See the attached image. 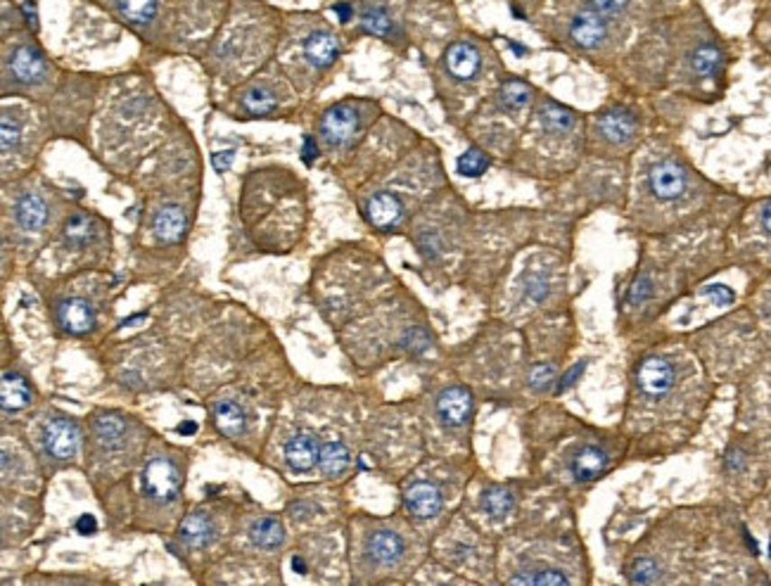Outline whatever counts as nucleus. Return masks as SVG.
<instances>
[{
  "instance_id": "ddd939ff",
  "label": "nucleus",
  "mask_w": 771,
  "mask_h": 586,
  "mask_svg": "<svg viewBox=\"0 0 771 586\" xmlns=\"http://www.w3.org/2000/svg\"><path fill=\"white\" fill-rule=\"evenodd\" d=\"M404 541L402 536L389 532V529H380L376 535H370L368 539V555L380 565H392L402 558Z\"/></svg>"
},
{
  "instance_id": "4be33fe9",
  "label": "nucleus",
  "mask_w": 771,
  "mask_h": 586,
  "mask_svg": "<svg viewBox=\"0 0 771 586\" xmlns=\"http://www.w3.org/2000/svg\"><path fill=\"white\" fill-rule=\"evenodd\" d=\"M178 535H181V539L186 541L188 546H204V544H209V539L214 536V525H212V520H209L204 513H190L188 518L181 522Z\"/></svg>"
},
{
  "instance_id": "f704fd0d",
  "label": "nucleus",
  "mask_w": 771,
  "mask_h": 586,
  "mask_svg": "<svg viewBox=\"0 0 771 586\" xmlns=\"http://www.w3.org/2000/svg\"><path fill=\"white\" fill-rule=\"evenodd\" d=\"M512 584H567V577L558 570H539L537 574H520L512 577Z\"/></svg>"
},
{
  "instance_id": "cd10ccee",
  "label": "nucleus",
  "mask_w": 771,
  "mask_h": 586,
  "mask_svg": "<svg viewBox=\"0 0 771 586\" xmlns=\"http://www.w3.org/2000/svg\"><path fill=\"white\" fill-rule=\"evenodd\" d=\"M119 13L133 24H145L155 17L157 0H117Z\"/></svg>"
},
{
  "instance_id": "c85d7f7f",
  "label": "nucleus",
  "mask_w": 771,
  "mask_h": 586,
  "mask_svg": "<svg viewBox=\"0 0 771 586\" xmlns=\"http://www.w3.org/2000/svg\"><path fill=\"white\" fill-rule=\"evenodd\" d=\"M93 238H95V229H93V223L88 221L86 216L77 214L67 221L65 240L69 242V245H74V248H84V245H88Z\"/></svg>"
},
{
  "instance_id": "79ce46f5",
  "label": "nucleus",
  "mask_w": 771,
  "mask_h": 586,
  "mask_svg": "<svg viewBox=\"0 0 771 586\" xmlns=\"http://www.w3.org/2000/svg\"><path fill=\"white\" fill-rule=\"evenodd\" d=\"M703 294H707V297H714V300H717V304H731L733 302V293L724 285L705 287V290H703Z\"/></svg>"
},
{
  "instance_id": "c9c22d12",
  "label": "nucleus",
  "mask_w": 771,
  "mask_h": 586,
  "mask_svg": "<svg viewBox=\"0 0 771 586\" xmlns=\"http://www.w3.org/2000/svg\"><path fill=\"white\" fill-rule=\"evenodd\" d=\"M20 138H22L20 124L5 114V117H3V126H0V145H3V152H5V155L7 152H13L14 148L20 145Z\"/></svg>"
},
{
  "instance_id": "2f4dec72",
  "label": "nucleus",
  "mask_w": 771,
  "mask_h": 586,
  "mask_svg": "<svg viewBox=\"0 0 771 586\" xmlns=\"http://www.w3.org/2000/svg\"><path fill=\"white\" fill-rule=\"evenodd\" d=\"M486 167H489V159H486L485 152L477 150V148H470V150L463 152V155L458 157V171L463 174V176H470V178L482 176V174L486 171Z\"/></svg>"
},
{
  "instance_id": "7ed1b4c3",
  "label": "nucleus",
  "mask_w": 771,
  "mask_h": 586,
  "mask_svg": "<svg viewBox=\"0 0 771 586\" xmlns=\"http://www.w3.org/2000/svg\"><path fill=\"white\" fill-rule=\"evenodd\" d=\"M437 413L449 428H460L473 413V394L466 387H449L437 399Z\"/></svg>"
},
{
  "instance_id": "2eb2a0df",
  "label": "nucleus",
  "mask_w": 771,
  "mask_h": 586,
  "mask_svg": "<svg viewBox=\"0 0 771 586\" xmlns=\"http://www.w3.org/2000/svg\"><path fill=\"white\" fill-rule=\"evenodd\" d=\"M155 235L164 242L181 240L186 233V214L178 204H167L155 214Z\"/></svg>"
},
{
  "instance_id": "b1692460",
  "label": "nucleus",
  "mask_w": 771,
  "mask_h": 586,
  "mask_svg": "<svg viewBox=\"0 0 771 586\" xmlns=\"http://www.w3.org/2000/svg\"><path fill=\"white\" fill-rule=\"evenodd\" d=\"M349 463H351V454L342 442H325L323 446H321L318 465H321V470H323L325 475H331V477L340 475V473H344V470L349 468Z\"/></svg>"
},
{
  "instance_id": "aec40b11",
  "label": "nucleus",
  "mask_w": 771,
  "mask_h": 586,
  "mask_svg": "<svg viewBox=\"0 0 771 586\" xmlns=\"http://www.w3.org/2000/svg\"><path fill=\"white\" fill-rule=\"evenodd\" d=\"M598 129H601L603 136L612 140V143H622V140H627V138L634 133L636 122L629 112L615 110L603 114V117L598 119Z\"/></svg>"
},
{
  "instance_id": "603ef678",
  "label": "nucleus",
  "mask_w": 771,
  "mask_h": 586,
  "mask_svg": "<svg viewBox=\"0 0 771 586\" xmlns=\"http://www.w3.org/2000/svg\"><path fill=\"white\" fill-rule=\"evenodd\" d=\"M769 555H771V539H769Z\"/></svg>"
},
{
  "instance_id": "f257e3e1",
  "label": "nucleus",
  "mask_w": 771,
  "mask_h": 586,
  "mask_svg": "<svg viewBox=\"0 0 771 586\" xmlns=\"http://www.w3.org/2000/svg\"><path fill=\"white\" fill-rule=\"evenodd\" d=\"M143 489L150 499L159 503L176 501L178 489H181V477L174 463L167 458H152L143 470Z\"/></svg>"
},
{
  "instance_id": "3c124183",
  "label": "nucleus",
  "mask_w": 771,
  "mask_h": 586,
  "mask_svg": "<svg viewBox=\"0 0 771 586\" xmlns=\"http://www.w3.org/2000/svg\"><path fill=\"white\" fill-rule=\"evenodd\" d=\"M762 221H765V229L771 233V204L765 209V216H762Z\"/></svg>"
},
{
  "instance_id": "9d476101",
  "label": "nucleus",
  "mask_w": 771,
  "mask_h": 586,
  "mask_svg": "<svg viewBox=\"0 0 771 586\" xmlns=\"http://www.w3.org/2000/svg\"><path fill=\"white\" fill-rule=\"evenodd\" d=\"M59 323L72 335H84L95 328V311L86 300H67L58 309Z\"/></svg>"
},
{
  "instance_id": "a878e982",
  "label": "nucleus",
  "mask_w": 771,
  "mask_h": 586,
  "mask_svg": "<svg viewBox=\"0 0 771 586\" xmlns=\"http://www.w3.org/2000/svg\"><path fill=\"white\" fill-rule=\"evenodd\" d=\"M539 122H541L544 131L560 136V133H567V131L572 129V124H575V114H572L567 107H563V104L546 103L544 107L539 110Z\"/></svg>"
},
{
  "instance_id": "20e7f679",
  "label": "nucleus",
  "mask_w": 771,
  "mask_h": 586,
  "mask_svg": "<svg viewBox=\"0 0 771 586\" xmlns=\"http://www.w3.org/2000/svg\"><path fill=\"white\" fill-rule=\"evenodd\" d=\"M675 384V368L669 361L658 356L646 358L639 365V387H641L649 397H662L667 394Z\"/></svg>"
},
{
  "instance_id": "e433bc0d",
  "label": "nucleus",
  "mask_w": 771,
  "mask_h": 586,
  "mask_svg": "<svg viewBox=\"0 0 771 586\" xmlns=\"http://www.w3.org/2000/svg\"><path fill=\"white\" fill-rule=\"evenodd\" d=\"M631 581L634 584H653L658 581V567L653 561H639L631 570Z\"/></svg>"
},
{
  "instance_id": "393cba45",
  "label": "nucleus",
  "mask_w": 771,
  "mask_h": 586,
  "mask_svg": "<svg viewBox=\"0 0 771 586\" xmlns=\"http://www.w3.org/2000/svg\"><path fill=\"white\" fill-rule=\"evenodd\" d=\"M249 539L259 548H278L286 541V529L273 518H261L249 527Z\"/></svg>"
},
{
  "instance_id": "6e6552de",
  "label": "nucleus",
  "mask_w": 771,
  "mask_h": 586,
  "mask_svg": "<svg viewBox=\"0 0 771 586\" xmlns=\"http://www.w3.org/2000/svg\"><path fill=\"white\" fill-rule=\"evenodd\" d=\"M404 503L413 518H421V520H428L432 515H437L441 510V494L440 489L430 482H415L406 489L404 494Z\"/></svg>"
},
{
  "instance_id": "412c9836",
  "label": "nucleus",
  "mask_w": 771,
  "mask_h": 586,
  "mask_svg": "<svg viewBox=\"0 0 771 586\" xmlns=\"http://www.w3.org/2000/svg\"><path fill=\"white\" fill-rule=\"evenodd\" d=\"M14 216L20 221L22 229L26 230H39L43 229V223L48 221V209L46 203L41 200L39 195H24L14 207Z\"/></svg>"
},
{
  "instance_id": "39448f33",
  "label": "nucleus",
  "mask_w": 771,
  "mask_h": 586,
  "mask_svg": "<svg viewBox=\"0 0 771 586\" xmlns=\"http://www.w3.org/2000/svg\"><path fill=\"white\" fill-rule=\"evenodd\" d=\"M358 129L357 112L351 107H332L325 112V117L321 119V133L328 145H344Z\"/></svg>"
},
{
  "instance_id": "1a4fd4ad",
  "label": "nucleus",
  "mask_w": 771,
  "mask_h": 586,
  "mask_svg": "<svg viewBox=\"0 0 771 586\" xmlns=\"http://www.w3.org/2000/svg\"><path fill=\"white\" fill-rule=\"evenodd\" d=\"M10 72L22 84H39L46 77V59L36 48L20 46L10 58Z\"/></svg>"
},
{
  "instance_id": "6ab92c4d",
  "label": "nucleus",
  "mask_w": 771,
  "mask_h": 586,
  "mask_svg": "<svg viewBox=\"0 0 771 586\" xmlns=\"http://www.w3.org/2000/svg\"><path fill=\"white\" fill-rule=\"evenodd\" d=\"M212 416H214L216 428L226 437H240L242 432H245V410L238 404H233V401H219V404H214Z\"/></svg>"
},
{
  "instance_id": "bb28decb",
  "label": "nucleus",
  "mask_w": 771,
  "mask_h": 586,
  "mask_svg": "<svg viewBox=\"0 0 771 586\" xmlns=\"http://www.w3.org/2000/svg\"><path fill=\"white\" fill-rule=\"evenodd\" d=\"M512 506H515V499H512L511 491L503 487L489 489V491L482 496V509L492 515V518H506L512 510Z\"/></svg>"
},
{
  "instance_id": "8fccbe9b",
  "label": "nucleus",
  "mask_w": 771,
  "mask_h": 586,
  "mask_svg": "<svg viewBox=\"0 0 771 586\" xmlns=\"http://www.w3.org/2000/svg\"><path fill=\"white\" fill-rule=\"evenodd\" d=\"M292 567H295L297 572H306V565H304V561H302V558H292Z\"/></svg>"
},
{
  "instance_id": "4468645a",
  "label": "nucleus",
  "mask_w": 771,
  "mask_h": 586,
  "mask_svg": "<svg viewBox=\"0 0 771 586\" xmlns=\"http://www.w3.org/2000/svg\"><path fill=\"white\" fill-rule=\"evenodd\" d=\"M570 33L579 48H596L605 36V22L596 13H582L572 22Z\"/></svg>"
},
{
  "instance_id": "f3484780",
  "label": "nucleus",
  "mask_w": 771,
  "mask_h": 586,
  "mask_svg": "<svg viewBox=\"0 0 771 586\" xmlns=\"http://www.w3.org/2000/svg\"><path fill=\"white\" fill-rule=\"evenodd\" d=\"M304 52L309 62L316 67H328L335 62V58L340 55L338 41L332 39L328 32H316L312 33L304 43Z\"/></svg>"
},
{
  "instance_id": "a18cd8bd",
  "label": "nucleus",
  "mask_w": 771,
  "mask_h": 586,
  "mask_svg": "<svg viewBox=\"0 0 771 586\" xmlns=\"http://www.w3.org/2000/svg\"><path fill=\"white\" fill-rule=\"evenodd\" d=\"M77 529L78 532H81V535H93V532H95L97 529V520L95 518H93V515H81V518H78L77 520Z\"/></svg>"
},
{
  "instance_id": "a19ab883",
  "label": "nucleus",
  "mask_w": 771,
  "mask_h": 586,
  "mask_svg": "<svg viewBox=\"0 0 771 586\" xmlns=\"http://www.w3.org/2000/svg\"><path fill=\"white\" fill-rule=\"evenodd\" d=\"M546 293H549V285H546L544 278H539V275L527 278V297L530 300H544Z\"/></svg>"
},
{
  "instance_id": "09e8293b",
  "label": "nucleus",
  "mask_w": 771,
  "mask_h": 586,
  "mask_svg": "<svg viewBox=\"0 0 771 586\" xmlns=\"http://www.w3.org/2000/svg\"><path fill=\"white\" fill-rule=\"evenodd\" d=\"M335 13L340 14V22H347L351 17V10H349V5H335Z\"/></svg>"
},
{
  "instance_id": "0eeeda50",
  "label": "nucleus",
  "mask_w": 771,
  "mask_h": 586,
  "mask_svg": "<svg viewBox=\"0 0 771 586\" xmlns=\"http://www.w3.org/2000/svg\"><path fill=\"white\" fill-rule=\"evenodd\" d=\"M318 456H321V446H318L316 437L309 432H297L286 444V461L295 473H309L318 463Z\"/></svg>"
},
{
  "instance_id": "9b49d317",
  "label": "nucleus",
  "mask_w": 771,
  "mask_h": 586,
  "mask_svg": "<svg viewBox=\"0 0 771 586\" xmlns=\"http://www.w3.org/2000/svg\"><path fill=\"white\" fill-rule=\"evenodd\" d=\"M447 69L458 81L473 78L480 69V52L470 43H454L447 50Z\"/></svg>"
},
{
  "instance_id": "72a5a7b5",
  "label": "nucleus",
  "mask_w": 771,
  "mask_h": 586,
  "mask_svg": "<svg viewBox=\"0 0 771 586\" xmlns=\"http://www.w3.org/2000/svg\"><path fill=\"white\" fill-rule=\"evenodd\" d=\"M361 26L368 33H376V36H389L392 33V20L389 14L380 7H373V10H366L361 14Z\"/></svg>"
},
{
  "instance_id": "37998d69",
  "label": "nucleus",
  "mask_w": 771,
  "mask_h": 586,
  "mask_svg": "<svg viewBox=\"0 0 771 586\" xmlns=\"http://www.w3.org/2000/svg\"><path fill=\"white\" fill-rule=\"evenodd\" d=\"M584 368H586V361H582V364L575 365V368H572L570 373H565L563 380L558 383V392H565V390H567V387H572V384H575V380H577L579 375H582V373H584Z\"/></svg>"
},
{
  "instance_id": "de8ad7c7",
  "label": "nucleus",
  "mask_w": 771,
  "mask_h": 586,
  "mask_svg": "<svg viewBox=\"0 0 771 586\" xmlns=\"http://www.w3.org/2000/svg\"><path fill=\"white\" fill-rule=\"evenodd\" d=\"M176 430L181 432V435H195L197 432V425L193 423V420H186V423H181Z\"/></svg>"
},
{
  "instance_id": "c03bdc74",
  "label": "nucleus",
  "mask_w": 771,
  "mask_h": 586,
  "mask_svg": "<svg viewBox=\"0 0 771 586\" xmlns=\"http://www.w3.org/2000/svg\"><path fill=\"white\" fill-rule=\"evenodd\" d=\"M233 157H235V150L216 152L214 159H212V162H214V169L216 171H228L231 169V164H233Z\"/></svg>"
},
{
  "instance_id": "f03ea898",
  "label": "nucleus",
  "mask_w": 771,
  "mask_h": 586,
  "mask_svg": "<svg viewBox=\"0 0 771 586\" xmlns=\"http://www.w3.org/2000/svg\"><path fill=\"white\" fill-rule=\"evenodd\" d=\"M43 444H46V451L52 458H72L78 451V444H81V432H78L77 423L69 420V418H52L50 423L46 425L43 430Z\"/></svg>"
},
{
  "instance_id": "7c9ffc66",
  "label": "nucleus",
  "mask_w": 771,
  "mask_h": 586,
  "mask_svg": "<svg viewBox=\"0 0 771 586\" xmlns=\"http://www.w3.org/2000/svg\"><path fill=\"white\" fill-rule=\"evenodd\" d=\"M276 104H278L276 95L271 91H266V88H252L242 98V107L247 112H252V114H266V112L276 110Z\"/></svg>"
},
{
  "instance_id": "58836bf2",
  "label": "nucleus",
  "mask_w": 771,
  "mask_h": 586,
  "mask_svg": "<svg viewBox=\"0 0 771 586\" xmlns=\"http://www.w3.org/2000/svg\"><path fill=\"white\" fill-rule=\"evenodd\" d=\"M650 293H653L650 281L641 275V278H636L634 285L629 287V302H631V304H641L643 300H649Z\"/></svg>"
},
{
  "instance_id": "c756f323",
  "label": "nucleus",
  "mask_w": 771,
  "mask_h": 586,
  "mask_svg": "<svg viewBox=\"0 0 771 586\" xmlns=\"http://www.w3.org/2000/svg\"><path fill=\"white\" fill-rule=\"evenodd\" d=\"M501 103L508 110H522L530 103V86L518 81V78H511L501 88Z\"/></svg>"
},
{
  "instance_id": "4c0bfd02",
  "label": "nucleus",
  "mask_w": 771,
  "mask_h": 586,
  "mask_svg": "<svg viewBox=\"0 0 771 586\" xmlns=\"http://www.w3.org/2000/svg\"><path fill=\"white\" fill-rule=\"evenodd\" d=\"M553 378H556V368L553 365H534L530 373V384L534 390H546L553 383Z\"/></svg>"
},
{
  "instance_id": "49530a36",
  "label": "nucleus",
  "mask_w": 771,
  "mask_h": 586,
  "mask_svg": "<svg viewBox=\"0 0 771 586\" xmlns=\"http://www.w3.org/2000/svg\"><path fill=\"white\" fill-rule=\"evenodd\" d=\"M316 157H318L316 140H313L312 136H306V138H304V162H306V164H312L313 159H316Z\"/></svg>"
},
{
  "instance_id": "5701e85b",
  "label": "nucleus",
  "mask_w": 771,
  "mask_h": 586,
  "mask_svg": "<svg viewBox=\"0 0 771 586\" xmlns=\"http://www.w3.org/2000/svg\"><path fill=\"white\" fill-rule=\"evenodd\" d=\"M93 432H95V439L103 444V446L117 449V446H122L123 435H126V423H123L119 416H114V413H104V416L95 418Z\"/></svg>"
},
{
  "instance_id": "473e14b6",
  "label": "nucleus",
  "mask_w": 771,
  "mask_h": 586,
  "mask_svg": "<svg viewBox=\"0 0 771 586\" xmlns=\"http://www.w3.org/2000/svg\"><path fill=\"white\" fill-rule=\"evenodd\" d=\"M691 62H694L695 72L703 74V77H712V74L720 69L721 55L717 48L703 46L694 52V59H691Z\"/></svg>"
},
{
  "instance_id": "ea45409f",
  "label": "nucleus",
  "mask_w": 771,
  "mask_h": 586,
  "mask_svg": "<svg viewBox=\"0 0 771 586\" xmlns=\"http://www.w3.org/2000/svg\"><path fill=\"white\" fill-rule=\"evenodd\" d=\"M629 0H591V7L601 14H615L627 7Z\"/></svg>"
},
{
  "instance_id": "a211bd4d",
  "label": "nucleus",
  "mask_w": 771,
  "mask_h": 586,
  "mask_svg": "<svg viewBox=\"0 0 771 586\" xmlns=\"http://www.w3.org/2000/svg\"><path fill=\"white\" fill-rule=\"evenodd\" d=\"M608 465V456L605 451L598 449V446H586L572 458V473L577 477L579 482H586V480H596L603 470Z\"/></svg>"
},
{
  "instance_id": "f8f14e48",
  "label": "nucleus",
  "mask_w": 771,
  "mask_h": 586,
  "mask_svg": "<svg viewBox=\"0 0 771 586\" xmlns=\"http://www.w3.org/2000/svg\"><path fill=\"white\" fill-rule=\"evenodd\" d=\"M368 219L376 229H392L402 219V203L392 193H377L368 200Z\"/></svg>"
},
{
  "instance_id": "423d86ee",
  "label": "nucleus",
  "mask_w": 771,
  "mask_h": 586,
  "mask_svg": "<svg viewBox=\"0 0 771 586\" xmlns=\"http://www.w3.org/2000/svg\"><path fill=\"white\" fill-rule=\"evenodd\" d=\"M650 190L660 200H676L686 190V174L675 162L655 164L650 169Z\"/></svg>"
},
{
  "instance_id": "dca6fc26",
  "label": "nucleus",
  "mask_w": 771,
  "mask_h": 586,
  "mask_svg": "<svg viewBox=\"0 0 771 586\" xmlns=\"http://www.w3.org/2000/svg\"><path fill=\"white\" fill-rule=\"evenodd\" d=\"M32 401V390L29 383L22 378L20 373H3L0 383V404L5 410H20Z\"/></svg>"
}]
</instances>
